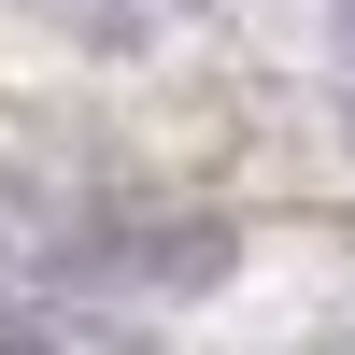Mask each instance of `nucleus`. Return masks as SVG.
Instances as JSON below:
<instances>
[{
  "label": "nucleus",
  "mask_w": 355,
  "mask_h": 355,
  "mask_svg": "<svg viewBox=\"0 0 355 355\" xmlns=\"http://www.w3.org/2000/svg\"><path fill=\"white\" fill-rule=\"evenodd\" d=\"M0 341H15V313H0Z\"/></svg>",
  "instance_id": "1"
}]
</instances>
